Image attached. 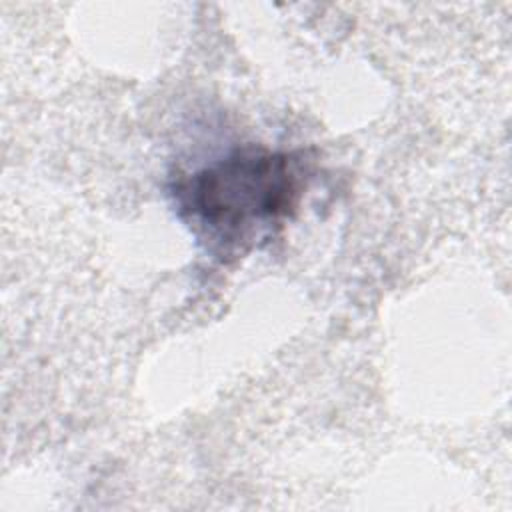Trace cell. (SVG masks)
<instances>
[{
    "label": "cell",
    "instance_id": "6da1fadb",
    "mask_svg": "<svg viewBox=\"0 0 512 512\" xmlns=\"http://www.w3.org/2000/svg\"><path fill=\"white\" fill-rule=\"evenodd\" d=\"M298 176L288 154L238 150L178 182L176 200L188 218L228 248H238L296 206Z\"/></svg>",
    "mask_w": 512,
    "mask_h": 512
}]
</instances>
